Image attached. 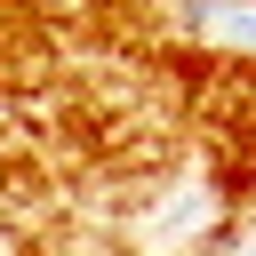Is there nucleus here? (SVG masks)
Wrapping results in <instances>:
<instances>
[{
	"label": "nucleus",
	"mask_w": 256,
	"mask_h": 256,
	"mask_svg": "<svg viewBox=\"0 0 256 256\" xmlns=\"http://www.w3.org/2000/svg\"><path fill=\"white\" fill-rule=\"evenodd\" d=\"M208 192H216V216L248 224V208H256V112L208 128Z\"/></svg>",
	"instance_id": "nucleus-1"
},
{
	"label": "nucleus",
	"mask_w": 256,
	"mask_h": 256,
	"mask_svg": "<svg viewBox=\"0 0 256 256\" xmlns=\"http://www.w3.org/2000/svg\"><path fill=\"white\" fill-rule=\"evenodd\" d=\"M208 32H224L232 48H256V8H232V16H216Z\"/></svg>",
	"instance_id": "nucleus-2"
}]
</instances>
